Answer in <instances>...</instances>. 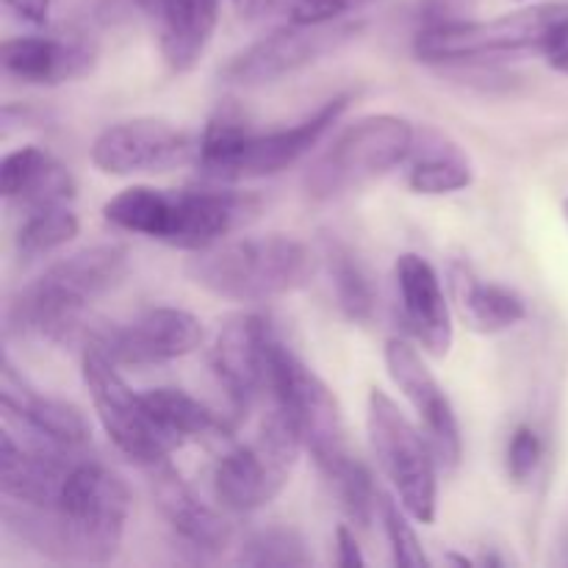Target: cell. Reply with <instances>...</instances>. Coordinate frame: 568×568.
Segmentation results:
<instances>
[{
    "label": "cell",
    "instance_id": "obj_1",
    "mask_svg": "<svg viewBox=\"0 0 568 568\" xmlns=\"http://www.w3.org/2000/svg\"><path fill=\"white\" fill-rule=\"evenodd\" d=\"M131 505V488L114 469L78 455L53 508L6 499L3 521L17 538L48 558L109 564L125 541Z\"/></svg>",
    "mask_w": 568,
    "mask_h": 568
},
{
    "label": "cell",
    "instance_id": "obj_2",
    "mask_svg": "<svg viewBox=\"0 0 568 568\" xmlns=\"http://www.w3.org/2000/svg\"><path fill=\"white\" fill-rule=\"evenodd\" d=\"M131 270L128 247L114 242L75 250L50 264L37 281L11 297L6 314L9 336L67 344L81 333L87 311L114 292Z\"/></svg>",
    "mask_w": 568,
    "mask_h": 568
},
{
    "label": "cell",
    "instance_id": "obj_3",
    "mask_svg": "<svg viewBox=\"0 0 568 568\" xmlns=\"http://www.w3.org/2000/svg\"><path fill=\"white\" fill-rule=\"evenodd\" d=\"M349 100V94H336L305 120L272 131H253L236 105H220L205 122L194 164L200 175L214 183L277 175L305 159L333 131Z\"/></svg>",
    "mask_w": 568,
    "mask_h": 568
},
{
    "label": "cell",
    "instance_id": "obj_4",
    "mask_svg": "<svg viewBox=\"0 0 568 568\" xmlns=\"http://www.w3.org/2000/svg\"><path fill=\"white\" fill-rule=\"evenodd\" d=\"M314 270L316 258L308 244L286 233L222 239L186 261L192 283L233 303L286 297L303 288Z\"/></svg>",
    "mask_w": 568,
    "mask_h": 568
},
{
    "label": "cell",
    "instance_id": "obj_5",
    "mask_svg": "<svg viewBox=\"0 0 568 568\" xmlns=\"http://www.w3.org/2000/svg\"><path fill=\"white\" fill-rule=\"evenodd\" d=\"M568 14V3H538L494 20H460L447 26H422L414 37L416 59L433 67L503 64L536 53Z\"/></svg>",
    "mask_w": 568,
    "mask_h": 568
},
{
    "label": "cell",
    "instance_id": "obj_6",
    "mask_svg": "<svg viewBox=\"0 0 568 568\" xmlns=\"http://www.w3.org/2000/svg\"><path fill=\"white\" fill-rule=\"evenodd\" d=\"M270 399L288 416L325 480L353 464L347 422L336 394L281 336L272 344Z\"/></svg>",
    "mask_w": 568,
    "mask_h": 568
},
{
    "label": "cell",
    "instance_id": "obj_7",
    "mask_svg": "<svg viewBox=\"0 0 568 568\" xmlns=\"http://www.w3.org/2000/svg\"><path fill=\"white\" fill-rule=\"evenodd\" d=\"M416 139V125L399 114H366L344 128L331 148L308 166L305 194L316 203L344 197L405 164Z\"/></svg>",
    "mask_w": 568,
    "mask_h": 568
},
{
    "label": "cell",
    "instance_id": "obj_8",
    "mask_svg": "<svg viewBox=\"0 0 568 568\" xmlns=\"http://www.w3.org/2000/svg\"><path fill=\"white\" fill-rule=\"evenodd\" d=\"M366 433L383 477L394 497L419 525H433L438 516V460L430 442L381 388L366 397Z\"/></svg>",
    "mask_w": 568,
    "mask_h": 568
},
{
    "label": "cell",
    "instance_id": "obj_9",
    "mask_svg": "<svg viewBox=\"0 0 568 568\" xmlns=\"http://www.w3.org/2000/svg\"><path fill=\"white\" fill-rule=\"evenodd\" d=\"M300 453H305V447L297 430L288 416L272 405L253 442L236 444L216 458L211 475L216 503L233 514L266 508L286 488Z\"/></svg>",
    "mask_w": 568,
    "mask_h": 568
},
{
    "label": "cell",
    "instance_id": "obj_10",
    "mask_svg": "<svg viewBox=\"0 0 568 568\" xmlns=\"http://www.w3.org/2000/svg\"><path fill=\"white\" fill-rule=\"evenodd\" d=\"M81 375L105 436L131 464H136L139 469H150L170 460L178 444L153 419L144 394L128 386L120 364L92 338L83 344Z\"/></svg>",
    "mask_w": 568,
    "mask_h": 568
},
{
    "label": "cell",
    "instance_id": "obj_11",
    "mask_svg": "<svg viewBox=\"0 0 568 568\" xmlns=\"http://www.w3.org/2000/svg\"><path fill=\"white\" fill-rule=\"evenodd\" d=\"M361 31H364V22L355 20L314 22V26L283 22L258 42L231 55V61L222 67V81L244 89L270 87L338 53L353 39H358Z\"/></svg>",
    "mask_w": 568,
    "mask_h": 568
},
{
    "label": "cell",
    "instance_id": "obj_12",
    "mask_svg": "<svg viewBox=\"0 0 568 568\" xmlns=\"http://www.w3.org/2000/svg\"><path fill=\"white\" fill-rule=\"evenodd\" d=\"M200 139L155 116L116 122L92 142V164L105 175H159L197 161Z\"/></svg>",
    "mask_w": 568,
    "mask_h": 568
},
{
    "label": "cell",
    "instance_id": "obj_13",
    "mask_svg": "<svg viewBox=\"0 0 568 568\" xmlns=\"http://www.w3.org/2000/svg\"><path fill=\"white\" fill-rule=\"evenodd\" d=\"M277 331L258 314H236L220 327L211 347V369L225 392L233 416H247L261 397H270L272 344Z\"/></svg>",
    "mask_w": 568,
    "mask_h": 568
},
{
    "label": "cell",
    "instance_id": "obj_14",
    "mask_svg": "<svg viewBox=\"0 0 568 568\" xmlns=\"http://www.w3.org/2000/svg\"><path fill=\"white\" fill-rule=\"evenodd\" d=\"M383 358H386V369L394 386L414 408L422 433L436 453L438 466L444 471L458 469L460 458H464V433H460L458 414L416 344L410 338H388Z\"/></svg>",
    "mask_w": 568,
    "mask_h": 568
},
{
    "label": "cell",
    "instance_id": "obj_15",
    "mask_svg": "<svg viewBox=\"0 0 568 568\" xmlns=\"http://www.w3.org/2000/svg\"><path fill=\"white\" fill-rule=\"evenodd\" d=\"M98 342L120 366H159L197 353L205 327L192 311L175 305H155L125 325L94 331Z\"/></svg>",
    "mask_w": 568,
    "mask_h": 568
},
{
    "label": "cell",
    "instance_id": "obj_16",
    "mask_svg": "<svg viewBox=\"0 0 568 568\" xmlns=\"http://www.w3.org/2000/svg\"><path fill=\"white\" fill-rule=\"evenodd\" d=\"M399 325L414 344L433 358H444L455 342L453 308L436 266L416 253H403L394 264Z\"/></svg>",
    "mask_w": 568,
    "mask_h": 568
},
{
    "label": "cell",
    "instance_id": "obj_17",
    "mask_svg": "<svg viewBox=\"0 0 568 568\" xmlns=\"http://www.w3.org/2000/svg\"><path fill=\"white\" fill-rule=\"evenodd\" d=\"M0 405L6 419H14L22 427L26 442L64 449V453H81L92 438L87 416L72 403L37 392L22 377V372H17L9 355L0 369Z\"/></svg>",
    "mask_w": 568,
    "mask_h": 568
},
{
    "label": "cell",
    "instance_id": "obj_18",
    "mask_svg": "<svg viewBox=\"0 0 568 568\" xmlns=\"http://www.w3.org/2000/svg\"><path fill=\"white\" fill-rule=\"evenodd\" d=\"M3 72L20 83L59 87L89 75L98 64V44L87 33H28L6 39L0 50Z\"/></svg>",
    "mask_w": 568,
    "mask_h": 568
},
{
    "label": "cell",
    "instance_id": "obj_19",
    "mask_svg": "<svg viewBox=\"0 0 568 568\" xmlns=\"http://www.w3.org/2000/svg\"><path fill=\"white\" fill-rule=\"evenodd\" d=\"M144 471H148L150 497H153L155 508L183 544L203 555H222L231 547V521L222 516V510L205 503L170 460L150 466Z\"/></svg>",
    "mask_w": 568,
    "mask_h": 568
},
{
    "label": "cell",
    "instance_id": "obj_20",
    "mask_svg": "<svg viewBox=\"0 0 568 568\" xmlns=\"http://www.w3.org/2000/svg\"><path fill=\"white\" fill-rule=\"evenodd\" d=\"M261 211L255 194L233 192V189H183L175 192V211L166 244L178 250L211 247L231 236L236 227L247 225Z\"/></svg>",
    "mask_w": 568,
    "mask_h": 568
},
{
    "label": "cell",
    "instance_id": "obj_21",
    "mask_svg": "<svg viewBox=\"0 0 568 568\" xmlns=\"http://www.w3.org/2000/svg\"><path fill=\"white\" fill-rule=\"evenodd\" d=\"M81 453L42 447L33 442H17L6 427L0 436V488L11 503L31 508H53L64 477Z\"/></svg>",
    "mask_w": 568,
    "mask_h": 568
},
{
    "label": "cell",
    "instance_id": "obj_22",
    "mask_svg": "<svg viewBox=\"0 0 568 568\" xmlns=\"http://www.w3.org/2000/svg\"><path fill=\"white\" fill-rule=\"evenodd\" d=\"M0 192L22 214H31L50 205H70L78 186L72 172L48 150L22 144L0 161Z\"/></svg>",
    "mask_w": 568,
    "mask_h": 568
},
{
    "label": "cell",
    "instance_id": "obj_23",
    "mask_svg": "<svg viewBox=\"0 0 568 568\" xmlns=\"http://www.w3.org/2000/svg\"><path fill=\"white\" fill-rule=\"evenodd\" d=\"M449 292L464 325L480 336H497L527 320V303L521 294L503 283L483 281L460 261L449 264Z\"/></svg>",
    "mask_w": 568,
    "mask_h": 568
},
{
    "label": "cell",
    "instance_id": "obj_24",
    "mask_svg": "<svg viewBox=\"0 0 568 568\" xmlns=\"http://www.w3.org/2000/svg\"><path fill=\"white\" fill-rule=\"evenodd\" d=\"M408 186L425 197L464 192L475 181V166L458 142L433 125H416L414 148L408 155Z\"/></svg>",
    "mask_w": 568,
    "mask_h": 568
},
{
    "label": "cell",
    "instance_id": "obj_25",
    "mask_svg": "<svg viewBox=\"0 0 568 568\" xmlns=\"http://www.w3.org/2000/svg\"><path fill=\"white\" fill-rule=\"evenodd\" d=\"M222 0H164L161 6V55L172 72L200 64L220 26Z\"/></svg>",
    "mask_w": 568,
    "mask_h": 568
},
{
    "label": "cell",
    "instance_id": "obj_26",
    "mask_svg": "<svg viewBox=\"0 0 568 568\" xmlns=\"http://www.w3.org/2000/svg\"><path fill=\"white\" fill-rule=\"evenodd\" d=\"M142 394L153 419L178 447L189 442H205V438H231V425L225 416H220L183 388L159 386Z\"/></svg>",
    "mask_w": 568,
    "mask_h": 568
},
{
    "label": "cell",
    "instance_id": "obj_27",
    "mask_svg": "<svg viewBox=\"0 0 568 568\" xmlns=\"http://www.w3.org/2000/svg\"><path fill=\"white\" fill-rule=\"evenodd\" d=\"M322 261L327 266V277H331L338 311L355 325L372 322L377 303L375 283H372L369 272L361 264L358 255L353 253V247L338 236H325L322 239Z\"/></svg>",
    "mask_w": 568,
    "mask_h": 568
},
{
    "label": "cell",
    "instance_id": "obj_28",
    "mask_svg": "<svg viewBox=\"0 0 568 568\" xmlns=\"http://www.w3.org/2000/svg\"><path fill=\"white\" fill-rule=\"evenodd\" d=\"M172 211H175V192L155 186H128L103 205L105 222H111L116 231L164 244L172 227Z\"/></svg>",
    "mask_w": 568,
    "mask_h": 568
},
{
    "label": "cell",
    "instance_id": "obj_29",
    "mask_svg": "<svg viewBox=\"0 0 568 568\" xmlns=\"http://www.w3.org/2000/svg\"><path fill=\"white\" fill-rule=\"evenodd\" d=\"M78 233H81V220H78V214L70 205H50V209H37L31 214H22V222L14 236L17 258L22 264L48 258L55 250L67 247Z\"/></svg>",
    "mask_w": 568,
    "mask_h": 568
},
{
    "label": "cell",
    "instance_id": "obj_30",
    "mask_svg": "<svg viewBox=\"0 0 568 568\" xmlns=\"http://www.w3.org/2000/svg\"><path fill=\"white\" fill-rule=\"evenodd\" d=\"M236 564L250 568H305L314 564V555L308 541L292 527H264L244 538Z\"/></svg>",
    "mask_w": 568,
    "mask_h": 568
},
{
    "label": "cell",
    "instance_id": "obj_31",
    "mask_svg": "<svg viewBox=\"0 0 568 568\" xmlns=\"http://www.w3.org/2000/svg\"><path fill=\"white\" fill-rule=\"evenodd\" d=\"M327 483H331L333 494H336L338 505H342V510L347 514V519L353 521V527L366 530V527L375 521V516H381L383 491H377L369 469H366L358 458H355L342 475L331 477Z\"/></svg>",
    "mask_w": 568,
    "mask_h": 568
},
{
    "label": "cell",
    "instance_id": "obj_32",
    "mask_svg": "<svg viewBox=\"0 0 568 568\" xmlns=\"http://www.w3.org/2000/svg\"><path fill=\"white\" fill-rule=\"evenodd\" d=\"M375 3L381 0H261L255 17L314 26V22L349 20V14H358Z\"/></svg>",
    "mask_w": 568,
    "mask_h": 568
},
{
    "label": "cell",
    "instance_id": "obj_33",
    "mask_svg": "<svg viewBox=\"0 0 568 568\" xmlns=\"http://www.w3.org/2000/svg\"><path fill=\"white\" fill-rule=\"evenodd\" d=\"M381 521L383 530H386L388 547H392V558L397 566L405 568H427L430 558H427L425 547H422L419 536H416V527L410 521H416L414 516L405 510V505L399 503L392 494H381Z\"/></svg>",
    "mask_w": 568,
    "mask_h": 568
},
{
    "label": "cell",
    "instance_id": "obj_34",
    "mask_svg": "<svg viewBox=\"0 0 568 568\" xmlns=\"http://www.w3.org/2000/svg\"><path fill=\"white\" fill-rule=\"evenodd\" d=\"M544 460V438L536 427L519 425L510 433L508 453H505V469L514 483H527L538 471Z\"/></svg>",
    "mask_w": 568,
    "mask_h": 568
},
{
    "label": "cell",
    "instance_id": "obj_35",
    "mask_svg": "<svg viewBox=\"0 0 568 568\" xmlns=\"http://www.w3.org/2000/svg\"><path fill=\"white\" fill-rule=\"evenodd\" d=\"M477 0H419L422 26H447V22L471 20Z\"/></svg>",
    "mask_w": 568,
    "mask_h": 568
},
{
    "label": "cell",
    "instance_id": "obj_36",
    "mask_svg": "<svg viewBox=\"0 0 568 568\" xmlns=\"http://www.w3.org/2000/svg\"><path fill=\"white\" fill-rule=\"evenodd\" d=\"M541 59L560 75H568V14L555 26L549 39L541 48Z\"/></svg>",
    "mask_w": 568,
    "mask_h": 568
},
{
    "label": "cell",
    "instance_id": "obj_37",
    "mask_svg": "<svg viewBox=\"0 0 568 568\" xmlns=\"http://www.w3.org/2000/svg\"><path fill=\"white\" fill-rule=\"evenodd\" d=\"M336 552H338V566L342 568H361L366 566L364 552H361V544L355 538V530L349 525L336 527Z\"/></svg>",
    "mask_w": 568,
    "mask_h": 568
},
{
    "label": "cell",
    "instance_id": "obj_38",
    "mask_svg": "<svg viewBox=\"0 0 568 568\" xmlns=\"http://www.w3.org/2000/svg\"><path fill=\"white\" fill-rule=\"evenodd\" d=\"M6 9L28 26H48L50 0H3Z\"/></svg>",
    "mask_w": 568,
    "mask_h": 568
},
{
    "label": "cell",
    "instance_id": "obj_39",
    "mask_svg": "<svg viewBox=\"0 0 568 568\" xmlns=\"http://www.w3.org/2000/svg\"><path fill=\"white\" fill-rule=\"evenodd\" d=\"M233 6H236V9L242 11V14H247V17H255V11H258L261 0H233Z\"/></svg>",
    "mask_w": 568,
    "mask_h": 568
},
{
    "label": "cell",
    "instance_id": "obj_40",
    "mask_svg": "<svg viewBox=\"0 0 568 568\" xmlns=\"http://www.w3.org/2000/svg\"><path fill=\"white\" fill-rule=\"evenodd\" d=\"M136 3H139V9H142V11H148V14L159 17L161 14V6H164V0H136Z\"/></svg>",
    "mask_w": 568,
    "mask_h": 568
},
{
    "label": "cell",
    "instance_id": "obj_41",
    "mask_svg": "<svg viewBox=\"0 0 568 568\" xmlns=\"http://www.w3.org/2000/svg\"><path fill=\"white\" fill-rule=\"evenodd\" d=\"M449 564H458V566H471L469 558H464V555H447Z\"/></svg>",
    "mask_w": 568,
    "mask_h": 568
},
{
    "label": "cell",
    "instance_id": "obj_42",
    "mask_svg": "<svg viewBox=\"0 0 568 568\" xmlns=\"http://www.w3.org/2000/svg\"><path fill=\"white\" fill-rule=\"evenodd\" d=\"M564 216H566V222H568V197L564 200Z\"/></svg>",
    "mask_w": 568,
    "mask_h": 568
}]
</instances>
